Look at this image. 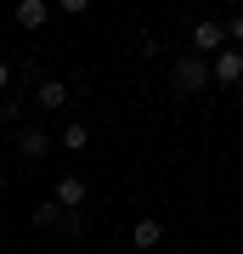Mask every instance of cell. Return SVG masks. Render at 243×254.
I'll return each mask as SVG.
<instances>
[{"label": "cell", "instance_id": "obj_1", "mask_svg": "<svg viewBox=\"0 0 243 254\" xmlns=\"http://www.w3.org/2000/svg\"><path fill=\"white\" fill-rule=\"evenodd\" d=\"M170 79H175V91L181 96H198L204 91V85H209V63H204V57H175V68H170Z\"/></svg>", "mask_w": 243, "mask_h": 254}, {"label": "cell", "instance_id": "obj_2", "mask_svg": "<svg viewBox=\"0 0 243 254\" xmlns=\"http://www.w3.org/2000/svg\"><path fill=\"white\" fill-rule=\"evenodd\" d=\"M226 51V23L221 17H198L192 23V57H221Z\"/></svg>", "mask_w": 243, "mask_h": 254}, {"label": "cell", "instance_id": "obj_3", "mask_svg": "<svg viewBox=\"0 0 243 254\" xmlns=\"http://www.w3.org/2000/svg\"><path fill=\"white\" fill-rule=\"evenodd\" d=\"M209 79H215V85H238V79H243V51L226 46L215 63H209Z\"/></svg>", "mask_w": 243, "mask_h": 254}, {"label": "cell", "instance_id": "obj_4", "mask_svg": "<svg viewBox=\"0 0 243 254\" xmlns=\"http://www.w3.org/2000/svg\"><path fill=\"white\" fill-rule=\"evenodd\" d=\"M68 96H74V91H68L63 79H40V85H34V108H45V113H63Z\"/></svg>", "mask_w": 243, "mask_h": 254}, {"label": "cell", "instance_id": "obj_5", "mask_svg": "<svg viewBox=\"0 0 243 254\" xmlns=\"http://www.w3.org/2000/svg\"><path fill=\"white\" fill-rule=\"evenodd\" d=\"M11 17H17V28H28V34H34V28L51 23V6H45V0H17V11H11Z\"/></svg>", "mask_w": 243, "mask_h": 254}, {"label": "cell", "instance_id": "obj_6", "mask_svg": "<svg viewBox=\"0 0 243 254\" xmlns=\"http://www.w3.org/2000/svg\"><path fill=\"white\" fill-rule=\"evenodd\" d=\"M17 153L23 158H45V153H51V136H45L40 125H23L17 130Z\"/></svg>", "mask_w": 243, "mask_h": 254}, {"label": "cell", "instance_id": "obj_7", "mask_svg": "<svg viewBox=\"0 0 243 254\" xmlns=\"http://www.w3.org/2000/svg\"><path fill=\"white\" fill-rule=\"evenodd\" d=\"M85 198H90L85 175H63V181H57V203H63V209H80Z\"/></svg>", "mask_w": 243, "mask_h": 254}, {"label": "cell", "instance_id": "obj_8", "mask_svg": "<svg viewBox=\"0 0 243 254\" xmlns=\"http://www.w3.org/2000/svg\"><path fill=\"white\" fill-rule=\"evenodd\" d=\"M130 243H136V249H159V243H164V220H153V215L136 220V226H130Z\"/></svg>", "mask_w": 243, "mask_h": 254}, {"label": "cell", "instance_id": "obj_9", "mask_svg": "<svg viewBox=\"0 0 243 254\" xmlns=\"http://www.w3.org/2000/svg\"><path fill=\"white\" fill-rule=\"evenodd\" d=\"M57 147H68V153H85V147H90V125H80V119H68V125L57 130Z\"/></svg>", "mask_w": 243, "mask_h": 254}, {"label": "cell", "instance_id": "obj_10", "mask_svg": "<svg viewBox=\"0 0 243 254\" xmlns=\"http://www.w3.org/2000/svg\"><path fill=\"white\" fill-rule=\"evenodd\" d=\"M0 119H6V125H17V119H23V102H17V96H0Z\"/></svg>", "mask_w": 243, "mask_h": 254}, {"label": "cell", "instance_id": "obj_11", "mask_svg": "<svg viewBox=\"0 0 243 254\" xmlns=\"http://www.w3.org/2000/svg\"><path fill=\"white\" fill-rule=\"evenodd\" d=\"M226 40H232V46H243V11H238L232 23H226Z\"/></svg>", "mask_w": 243, "mask_h": 254}, {"label": "cell", "instance_id": "obj_12", "mask_svg": "<svg viewBox=\"0 0 243 254\" xmlns=\"http://www.w3.org/2000/svg\"><path fill=\"white\" fill-rule=\"evenodd\" d=\"M6 85H11V63L0 57V91H6Z\"/></svg>", "mask_w": 243, "mask_h": 254}, {"label": "cell", "instance_id": "obj_13", "mask_svg": "<svg viewBox=\"0 0 243 254\" xmlns=\"http://www.w3.org/2000/svg\"><path fill=\"white\" fill-rule=\"evenodd\" d=\"M0 192H6V175H0Z\"/></svg>", "mask_w": 243, "mask_h": 254}]
</instances>
